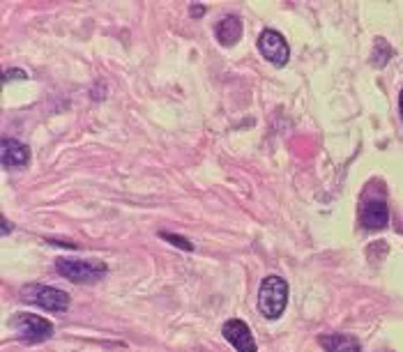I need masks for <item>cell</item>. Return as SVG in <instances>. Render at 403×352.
Wrapping results in <instances>:
<instances>
[{"mask_svg":"<svg viewBox=\"0 0 403 352\" xmlns=\"http://www.w3.org/2000/svg\"><path fill=\"white\" fill-rule=\"evenodd\" d=\"M215 35H217L219 44H224V47H235V44H238L240 37H242V21H240V16L229 14L226 19H222L217 28H215Z\"/></svg>","mask_w":403,"mask_h":352,"instance_id":"cell-9","label":"cell"},{"mask_svg":"<svg viewBox=\"0 0 403 352\" xmlns=\"http://www.w3.org/2000/svg\"><path fill=\"white\" fill-rule=\"evenodd\" d=\"M160 237H162V240H166V242H171L173 246H180L182 251H194V244H191L189 240H185V237H182V235H175V233H169V231H162Z\"/></svg>","mask_w":403,"mask_h":352,"instance_id":"cell-12","label":"cell"},{"mask_svg":"<svg viewBox=\"0 0 403 352\" xmlns=\"http://www.w3.org/2000/svg\"><path fill=\"white\" fill-rule=\"evenodd\" d=\"M399 113H401V120H403V90L399 95Z\"/></svg>","mask_w":403,"mask_h":352,"instance_id":"cell-16","label":"cell"},{"mask_svg":"<svg viewBox=\"0 0 403 352\" xmlns=\"http://www.w3.org/2000/svg\"><path fill=\"white\" fill-rule=\"evenodd\" d=\"M10 78H25V74L21 72V69H7V72L3 74V83H7Z\"/></svg>","mask_w":403,"mask_h":352,"instance_id":"cell-13","label":"cell"},{"mask_svg":"<svg viewBox=\"0 0 403 352\" xmlns=\"http://www.w3.org/2000/svg\"><path fill=\"white\" fill-rule=\"evenodd\" d=\"M0 159H3L5 169H23L30 162V147L21 140L5 138L0 143Z\"/></svg>","mask_w":403,"mask_h":352,"instance_id":"cell-7","label":"cell"},{"mask_svg":"<svg viewBox=\"0 0 403 352\" xmlns=\"http://www.w3.org/2000/svg\"><path fill=\"white\" fill-rule=\"evenodd\" d=\"M390 224V210L385 205V200L371 198L362 205V226L369 231H383Z\"/></svg>","mask_w":403,"mask_h":352,"instance_id":"cell-8","label":"cell"},{"mask_svg":"<svg viewBox=\"0 0 403 352\" xmlns=\"http://www.w3.org/2000/svg\"><path fill=\"white\" fill-rule=\"evenodd\" d=\"M10 327H14L16 336L25 343H42L54 334V324L35 313H14L10 318Z\"/></svg>","mask_w":403,"mask_h":352,"instance_id":"cell-4","label":"cell"},{"mask_svg":"<svg viewBox=\"0 0 403 352\" xmlns=\"http://www.w3.org/2000/svg\"><path fill=\"white\" fill-rule=\"evenodd\" d=\"M288 304V284L286 279L270 274L263 279L260 290H258V311L263 318L277 320L284 313Z\"/></svg>","mask_w":403,"mask_h":352,"instance_id":"cell-1","label":"cell"},{"mask_svg":"<svg viewBox=\"0 0 403 352\" xmlns=\"http://www.w3.org/2000/svg\"><path fill=\"white\" fill-rule=\"evenodd\" d=\"M222 334L238 352H256V341H253V334L244 320H229L224 324Z\"/></svg>","mask_w":403,"mask_h":352,"instance_id":"cell-6","label":"cell"},{"mask_svg":"<svg viewBox=\"0 0 403 352\" xmlns=\"http://www.w3.org/2000/svg\"><path fill=\"white\" fill-rule=\"evenodd\" d=\"M58 274L72 281V284H95L107 274V265L100 260H78L69 256H60L56 260Z\"/></svg>","mask_w":403,"mask_h":352,"instance_id":"cell-2","label":"cell"},{"mask_svg":"<svg viewBox=\"0 0 403 352\" xmlns=\"http://www.w3.org/2000/svg\"><path fill=\"white\" fill-rule=\"evenodd\" d=\"M258 51L267 63H272L277 67H284L288 63V58H291V49H288V42L284 40V35L270 28L260 32Z\"/></svg>","mask_w":403,"mask_h":352,"instance_id":"cell-5","label":"cell"},{"mask_svg":"<svg viewBox=\"0 0 403 352\" xmlns=\"http://www.w3.org/2000/svg\"><path fill=\"white\" fill-rule=\"evenodd\" d=\"M394 56V51H392V47L385 40H375L373 42V56H371V63L375 65V67H385L390 63V58Z\"/></svg>","mask_w":403,"mask_h":352,"instance_id":"cell-11","label":"cell"},{"mask_svg":"<svg viewBox=\"0 0 403 352\" xmlns=\"http://www.w3.org/2000/svg\"><path fill=\"white\" fill-rule=\"evenodd\" d=\"M320 346L327 352H362L360 341L350 334H327V336H320Z\"/></svg>","mask_w":403,"mask_h":352,"instance_id":"cell-10","label":"cell"},{"mask_svg":"<svg viewBox=\"0 0 403 352\" xmlns=\"http://www.w3.org/2000/svg\"><path fill=\"white\" fill-rule=\"evenodd\" d=\"M21 299L28 304L42 306L47 311L63 313L69 309V295L65 290L54 288V286H42V284H28L21 290Z\"/></svg>","mask_w":403,"mask_h":352,"instance_id":"cell-3","label":"cell"},{"mask_svg":"<svg viewBox=\"0 0 403 352\" xmlns=\"http://www.w3.org/2000/svg\"><path fill=\"white\" fill-rule=\"evenodd\" d=\"M0 226H3V235H7V233L12 231V226L7 224V219H5V217H0Z\"/></svg>","mask_w":403,"mask_h":352,"instance_id":"cell-15","label":"cell"},{"mask_svg":"<svg viewBox=\"0 0 403 352\" xmlns=\"http://www.w3.org/2000/svg\"><path fill=\"white\" fill-rule=\"evenodd\" d=\"M203 12H205V5H191V16H203Z\"/></svg>","mask_w":403,"mask_h":352,"instance_id":"cell-14","label":"cell"}]
</instances>
